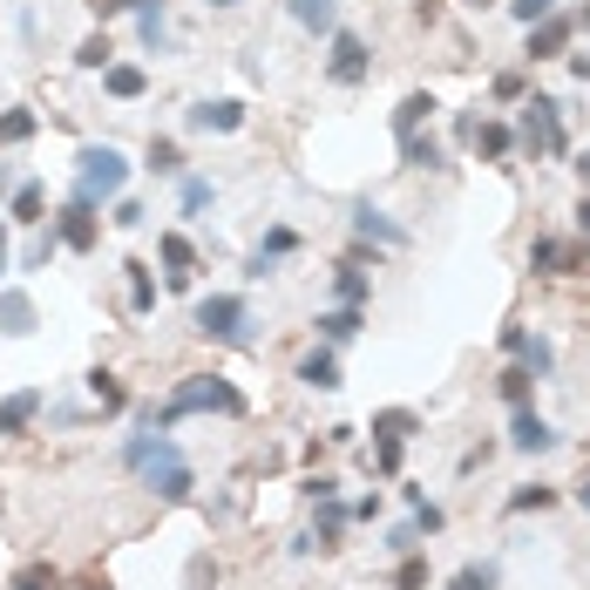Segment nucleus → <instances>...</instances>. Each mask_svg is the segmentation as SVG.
Returning <instances> with one entry per match:
<instances>
[{
	"label": "nucleus",
	"mask_w": 590,
	"mask_h": 590,
	"mask_svg": "<svg viewBox=\"0 0 590 590\" xmlns=\"http://www.w3.org/2000/svg\"><path fill=\"white\" fill-rule=\"evenodd\" d=\"M123 468H130V476H143V489H149L156 502H190V489H197L190 461L177 455V442L164 435V427L130 435V442H123Z\"/></svg>",
	"instance_id": "nucleus-1"
},
{
	"label": "nucleus",
	"mask_w": 590,
	"mask_h": 590,
	"mask_svg": "<svg viewBox=\"0 0 590 590\" xmlns=\"http://www.w3.org/2000/svg\"><path fill=\"white\" fill-rule=\"evenodd\" d=\"M123 183H130V156L115 143H82L75 149V197L109 204V197H123Z\"/></svg>",
	"instance_id": "nucleus-2"
},
{
	"label": "nucleus",
	"mask_w": 590,
	"mask_h": 590,
	"mask_svg": "<svg viewBox=\"0 0 590 590\" xmlns=\"http://www.w3.org/2000/svg\"><path fill=\"white\" fill-rule=\"evenodd\" d=\"M190 326L204 339H218V346H252V299L245 292H211V299H197Z\"/></svg>",
	"instance_id": "nucleus-3"
},
{
	"label": "nucleus",
	"mask_w": 590,
	"mask_h": 590,
	"mask_svg": "<svg viewBox=\"0 0 590 590\" xmlns=\"http://www.w3.org/2000/svg\"><path fill=\"white\" fill-rule=\"evenodd\" d=\"M530 156H564V102L557 96H523V136H516Z\"/></svg>",
	"instance_id": "nucleus-4"
},
{
	"label": "nucleus",
	"mask_w": 590,
	"mask_h": 590,
	"mask_svg": "<svg viewBox=\"0 0 590 590\" xmlns=\"http://www.w3.org/2000/svg\"><path fill=\"white\" fill-rule=\"evenodd\" d=\"M367 75H374L367 42H360L353 27H333V34H326V82H333V89H360Z\"/></svg>",
	"instance_id": "nucleus-5"
},
{
	"label": "nucleus",
	"mask_w": 590,
	"mask_h": 590,
	"mask_svg": "<svg viewBox=\"0 0 590 590\" xmlns=\"http://www.w3.org/2000/svg\"><path fill=\"white\" fill-rule=\"evenodd\" d=\"M55 238H62V252H96V238H102V218H96V204L89 197H68L62 204V218H55Z\"/></svg>",
	"instance_id": "nucleus-6"
},
{
	"label": "nucleus",
	"mask_w": 590,
	"mask_h": 590,
	"mask_svg": "<svg viewBox=\"0 0 590 590\" xmlns=\"http://www.w3.org/2000/svg\"><path fill=\"white\" fill-rule=\"evenodd\" d=\"M183 130H197V136H231V130H245V102L238 96H204V102H190V115H183Z\"/></svg>",
	"instance_id": "nucleus-7"
},
{
	"label": "nucleus",
	"mask_w": 590,
	"mask_h": 590,
	"mask_svg": "<svg viewBox=\"0 0 590 590\" xmlns=\"http://www.w3.org/2000/svg\"><path fill=\"white\" fill-rule=\"evenodd\" d=\"M557 442H564V435H557V427H549L536 408H516V421H509V448H523V455H549Z\"/></svg>",
	"instance_id": "nucleus-8"
},
{
	"label": "nucleus",
	"mask_w": 590,
	"mask_h": 590,
	"mask_svg": "<svg viewBox=\"0 0 590 590\" xmlns=\"http://www.w3.org/2000/svg\"><path fill=\"white\" fill-rule=\"evenodd\" d=\"M34 326H42V312H34V299L21 286H0V333L8 339H27Z\"/></svg>",
	"instance_id": "nucleus-9"
},
{
	"label": "nucleus",
	"mask_w": 590,
	"mask_h": 590,
	"mask_svg": "<svg viewBox=\"0 0 590 590\" xmlns=\"http://www.w3.org/2000/svg\"><path fill=\"white\" fill-rule=\"evenodd\" d=\"M34 414H42V387H21V393H8V401H0V442L27 435V427H34Z\"/></svg>",
	"instance_id": "nucleus-10"
},
{
	"label": "nucleus",
	"mask_w": 590,
	"mask_h": 590,
	"mask_svg": "<svg viewBox=\"0 0 590 590\" xmlns=\"http://www.w3.org/2000/svg\"><path fill=\"white\" fill-rule=\"evenodd\" d=\"M570 48V21L564 14H543L536 27H530V62H557Z\"/></svg>",
	"instance_id": "nucleus-11"
},
{
	"label": "nucleus",
	"mask_w": 590,
	"mask_h": 590,
	"mask_svg": "<svg viewBox=\"0 0 590 590\" xmlns=\"http://www.w3.org/2000/svg\"><path fill=\"white\" fill-rule=\"evenodd\" d=\"M299 380H305L312 393H333V387H346V380H339V360H333V346H312L305 360H299Z\"/></svg>",
	"instance_id": "nucleus-12"
},
{
	"label": "nucleus",
	"mask_w": 590,
	"mask_h": 590,
	"mask_svg": "<svg viewBox=\"0 0 590 590\" xmlns=\"http://www.w3.org/2000/svg\"><path fill=\"white\" fill-rule=\"evenodd\" d=\"M102 89H109L115 102H136V96H149V75H143L136 62H109V68H102Z\"/></svg>",
	"instance_id": "nucleus-13"
},
{
	"label": "nucleus",
	"mask_w": 590,
	"mask_h": 590,
	"mask_svg": "<svg viewBox=\"0 0 590 590\" xmlns=\"http://www.w3.org/2000/svg\"><path fill=\"white\" fill-rule=\"evenodd\" d=\"M286 252H299V231H292V224H271V231H265V245L252 252V279H265V271L279 265Z\"/></svg>",
	"instance_id": "nucleus-14"
},
{
	"label": "nucleus",
	"mask_w": 590,
	"mask_h": 590,
	"mask_svg": "<svg viewBox=\"0 0 590 590\" xmlns=\"http://www.w3.org/2000/svg\"><path fill=\"white\" fill-rule=\"evenodd\" d=\"M286 14H292L305 34H333V27H339V0H286Z\"/></svg>",
	"instance_id": "nucleus-15"
},
{
	"label": "nucleus",
	"mask_w": 590,
	"mask_h": 590,
	"mask_svg": "<svg viewBox=\"0 0 590 590\" xmlns=\"http://www.w3.org/2000/svg\"><path fill=\"white\" fill-rule=\"evenodd\" d=\"M312 326H320V339H326V346H346V339L360 333L367 320H360V305H326V312H320V320H312Z\"/></svg>",
	"instance_id": "nucleus-16"
},
{
	"label": "nucleus",
	"mask_w": 590,
	"mask_h": 590,
	"mask_svg": "<svg viewBox=\"0 0 590 590\" xmlns=\"http://www.w3.org/2000/svg\"><path fill=\"white\" fill-rule=\"evenodd\" d=\"M136 34H143V48H149V55H164V48H170V21H164V0H136Z\"/></svg>",
	"instance_id": "nucleus-17"
},
{
	"label": "nucleus",
	"mask_w": 590,
	"mask_h": 590,
	"mask_svg": "<svg viewBox=\"0 0 590 590\" xmlns=\"http://www.w3.org/2000/svg\"><path fill=\"white\" fill-rule=\"evenodd\" d=\"M34 130H42V115H34L27 102L0 109V149H14V143H34Z\"/></svg>",
	"instance_id": "nucleus-18"
},
{
	"label": "nucleus",
	"mask_w": 590,
	"mask_h": 590,
	"mask_svg": "<svg viewBox=\"0 0 590 590\" xmlns=\"http://www.w3.org/2000/svg\"><path fill=\"white\" fill-rule=\"evenodd\" d=\"M353 231H360V238H380V245H408V231L393 224L387 211H374V204H360V211H353Z\"/></svg>",
	"instance_id": "nucleus-19"
},
{
	"label": "nucleus",
	"mask_w": 590,
	"mask_h": 590,
	"mask_svg": "<svg viewBox=\"0 0 590 590\" xmlns=\"http://www.w3.org/2000/svg\"><path fill=\"white\" fill-rule=\"evenodd\" d=\"M468 143H476L482 164H502V156L516 149V130H509V123H476V136H468Z\"/></svg>",
	"instance_id": "nucleus-20"
},
{
	"label": "nucleus",
	"mask_w": 590,
	"mask_h": 590,
	"mask_svg": "<svg viewBox=\"0 0 590 590\" xmlns=\"http://www.w3.org/2000/svg\"><path fill=\"white\" fill-rule=\"evenodd\" d=\"M435 109H442L435 96H427V89H414V96H408L401 109H393V136H414V130H421V123H427V115H435Z\"/></svg>",
	"instance_id": "nucleus-21"
},
{
	"label": "nucleus",
	"mask_w": 590,
	"mask_h": 590,
	"mask_svg": "<svg viewBox=\"0 0 590 590\" xmlns=\"http://www.w3.org/2000/svg\"><path fill=\"white\" fill-rule=\"evenodd\" d=\"M143 170H149V177H183V149H177L170 136H149V149H143Z\"/></svg>",
	"instance_id": "nucleus-22"
},
{
	"label": "nucleus",
	"mask_w": 590,
	"mask_h": 590,
	"mask_svg": "<svg viewBox=\"0 0 590 590\" xmlns=\"http://www.w3.org/2000/svg\"><path fill=\"white\" fill-rule=\"evenodd\" d=\"M42 211H48V190L34 183V177H27V183H14V204H8V218H14V224H42Z\"/></svg>",
	"instance_id": "nucleus-23"
},
{
	"label": "nucleus",
	"mask_w": 590,
	"mask_h": 590,
	"mask_svg": "<svg viewBox=\"0 0 590 590\" xmlns=\"http://www.w3.org/2000/svg\"><path fill=\"white\" fill-rule=\"evenodd\" d=\"M333 299H339V305H367V299H374V279H367L360 265H339V271H333Z\"/></svg>",
	"instance_id": "nucleus-24"
},
{
	"label": "nucleus",
	"mask_w": 590,
	"mask_h": 590,
	"mask_svg": "<svg viewBox=\"0 0 590 590\" xmlns=\"http://www.w3.org/2000/svg\"><path fill=\"white\" fill-rule=\"evenodd\" d=\"M89 401H96L102 414H123V408H130V393H123V380H115L109 367H96V374H89Z\"/></svg>",
	"instance_id": "nucleus-25"
},
{
	"label": "nucleus",
	"mask_w": 590,
	"mask_h": 590,
	"mask_svg": "<svg viewBox=\"0 0 590 590\" xmlns=\"http://www.w3.org/2000/svg\"><path fill=\"white\" fill-rule=\"evenodd\" d=\"M374 435L408 442V435H421V414H414V408H380V414H374Z\"/></svg>",
	"instance_id": "nucleus-26"
},
{
	"label": "nucleus",
	"mask_w": 590,
	"mask_h": 590,
	"mask_svg": "<svg viewBox=\"0 0 590 590\" xmlns=\"http://www.w3.org/2000/svg\"><path fill=\"white\" fill-rule=\"evenodd\" d=\"M401 164H408V170H442V143H435V136H421V130L401 136Z\"/></svg>",
	"instance_id": "nucleus-27"
},
{
	"label": "nucleus",
	"mask_w": 590,
	"mask_h": 590,
	"mask_svg": "<svg viewBox=\"0 0 590 590\" xmlns=\"http://www.w3.org/2000/svg\"><path fill=\"white\" fill-rule=\"evenodd\" d=\"M211 197H218L211 177H177V211H183V218H204V211H211Z\"/></svg>",
	"instance_id": "nucleus-28"
},
{
	"label": "nucleus",
	"mask_w": 590,
	"mask_h": 590,
	"mask_svg": "<svg viewBox=\"0 0 590 590\" xmlns=\"http://www.w3.org/2000/svg\"><path fill=\"white\" fill-rule=\"evenodd\" d=\"M516 360H523V367H530V374L543 380V374H557V346H549L543 333H523V346H516Z\"/></svg>",
	"instance_id": "nucleus-29"
},
{
	"label": "nucleus",
	"mask_w": 590,
	"mask_h": 590,
	"mask_svg": "<svg viewBox=\"0 0 590 590\" xmlns=\"http://www.w3.org/2000/svg\"><path fill=\"white\" fill-rule=\"evenodd\" d=\"M496 387H502V401H509V408H530V393H536V374L516 360V367H502V374H496Z\"/></svg>",
	"instance_id": "nucleus-30"
},
{
	"label": "nucleus",
	"mask_w": 590,
	"mask_h": 590,
	"mask_svg": "<svg viewBox=\"0 0 590 590\" xmlns=\"http://www.w3.org/2000/svg\"><path fill=\"white\" fill-rule=\"evenodd\" d=\"M312 509H320V530H312V536H320V549H339V530H346V516H353V509H339V496L312 502Z\"/></svg>",
	"instance_id": "nucleus-31"
},
{
	"label": "nucleus",
	"mask_w": 590,
	"mask_h": 590,
	"mask_svg": "<svg viewBox=\"0 0 590 590\" xmlns=\"http://www.w3.org/2000/svg\"><path fill=\"white\" fill-rule=\"evenodd\" d=\"M130 271V312H136V320H149V312H156V279H149V265H123Z\"/></svg>",
	"instance_id": "nucleus-32"
},
{
	"label": "nucleus",
	"mask_w": 590,
	"mask_h": 590,
	"mask_svg": "<svg viewBox=\"0 0 590 590\" xmlns=\"http://www.w3.org/2000/svg\"><path fill=\"white\" fill-rule=\"evenodd\" d=\"M564 252H570L564 238H536V245H530V271H543V279H564Z\"/></svg>",
	"instance_id": "nucleus-33"
},
{
	"label": "nucleus",
	"mask_w": 590,
	"mask_h": 590,
	"mask_svg": "<svg viewBox=\"0 0 590 590\" xmlns=\"http://www.w3.org/2000/svg\"><path fill=\"white\" fill-rule=\"evenodd\" d=\"M496 583H502L496 564H461V570L448 577V590H496Z\"/></svg>",
	"instance_id": "nucleus-34"
},
{
	"label": "nucleus",
	"mask_w": 590,
	"mask_h": 590,
	"mask_svg": "<svg viewBox=\"0 0 590 590\" xmlns=\"http://www.w3.org/2000/svg\"><path fill=\"white\" fill-rule=\"evenodd\" d=\"M109 62H115V48H109V34H89V42L75 48V68H89V75H102Z\"/></svg>",
	"instance_id": "nucleus-35"
},
{
	"label": "nucleus",
	"mask_w": 590,
	"mask_h": 590,
	"mask_svg": "<svg viewBox=\"0 0 590 590\" xmlns=\"http://www.w3.org/2000/svg\"><path fill=\"white\" fill-rule=\"evenodd\" d=\"M156 252H164V265H170V271H190V258H197L183 231H164V238H156Z\"/></svg>",
	"instance_id": "nucleus-36"
},
{
	"label": "nucleus",
	"mask_w": 590,
	"mask_h": 590,
	"mask_svg": "<svg viewBox=\"0 0 590 590\" xmlns=\"http://www.w3.org/2000/svg\"><path fill=\"white\" fill-rule=\"evenodd\" d=\"M549 502H557V489L530 482V489H516V496H509V516H530V509H549Z\"/></svg>",
	"instance_id": "nucleus-37"
},
{
	"label": "nucleus",
	"mask_w": 590,
	"mask_h": 590,
	"mask_svg": "<svg viewBox=\"0 0 590 590\" xmlns=\"http://www.w3.org/2000/svg\"><path fill=\"white\" fill-rule=\"evenodd\" d=\"M62 252V238H55V231H42V238H34L27 252H21V271H48V258Z\"/></svg>",
	"instance_id": "nucleus-38"
},
{
	"label": "nucleus",
	"mask_w": 590,
	"mask_h": 590,
	"mask_svg": "<svg viewBox=\"0 0 590 590\" xmlns=\"http://www.w3.org/2000/svg\"><path fill=\"white\" fill-rule=\"evenodd\" d=\"M393 590H427V564L414 557V549L401 557V570H393Z\"/></svg>",
	"instance_id": "nucleus-39"
},
{
	"label": "nucleus",
	"mask_w": 590,
	"mask_h": 590,
	"mask_svg": "<svg viewBox=\"0 0 590 590\" xmlns=\"http://www.w3.org/2000/svg\"><path fill=\"white\" fill-rule=\"evenodd\" d=\"M509 14H516L523 27H536L543 14H557V0H509Z\"/></svg>",
	"instance_id": "nucleus-40"
},
{
	"label": "nucleus",
	"mask_w": 590,
	"mask_h": 590,
	"mask_svg": "<svg viewBox=\"0 0 590 590\" xmlns=\"http://www.w3.org/2000/svg\"><path fill=\"white\" fill-rule=\"evenodd\" d=\"M8 590H55V570H48V564H27Z\"/></svg>",
	"instance_id": "nucleus-41"
},
{
	"label": "nucleus",
	"mask_w": 590,
	"mask_h": 590,
	"mask_svg": "<svg viewBox=\"0 0 590 590\" xmlns=\"http://www.w3.org/2000/svg\"><path fill=\"white\" fill-rule=\"evenodd\" d=\"M387 549H393V557H408V549H421V523H401V530H387Z\"/></svg>",
	"instance_id": "nucleus-42"
},
{
	"label": "nucleus",
	"mask_w": 590,
	"mask_h": 590,
	"mask_svg": "<svg viewBox=\"0 0 590 590\" xmlns=\"http://www.w3.org/2000/svg\"><path fill=\"white\" fill-rule=\"evenodd\" d=\"M401 448H408V442H387V435L374 442V468H380V476H393V468H401Z\"/></svg>",
	"instance_id": "nucleus-43"
},
{
	"label": "nucleus",
	"mask_w": 590,
	"mask_h": 590,
	"mask_svg": "<svg viewBox=\"0 0 590 590\" xmlns=\"http://www.w3.org/2000/svg\"><path fill=\"white\" fill-rule=\"evenodd\" d=\"M115 231H136L143 224V204H136V197H115V218H109Z\"/></svg>",
	"instance_id": "nucleus-44"
},
{
	"label": "nucleus",
	"mask_w": 590,
	"mask_h": 590,
	"mask_svg": "<svg viewBox=\"0 0 590 590\" xmlns=\"http://www.w3.org/2000/svg\"><path fill=\"white\" fill-rule=\"evenodd\" d=\"M190 590H218V564H211V557L190 564Z\"/></svg>",
	"instance_id": "nucleus-45"
},
{
	"label": "nucleus",
	"mask_w": 590,
	"mask_h": 590,
	"mask_svg": "<svg viewBox=\"0 0 590 590\" xmlns=\"http://www.w3.org/2000/svg\"><path fill=\"white\" fill-rule=\"evenodd\" d=\"M414 523H421V536H442V523H448V516H442L435 502H421V509H414Z\"/></svg>",
	"instance_id": "nucleus-46"
},
{
	"label": "nucleus",
	"mask_w": 590,
	"mask_h": 590,
	"mask_svg": "<svg viewBox=\"0 0 590 590\" xmlns=\"http://www.w3.org/2000/svg\"><path fill=\"white\" fill-rule=\"evenodd\" d=\"M496 102H523V75H496Z\"/></svg>",
	"instance_id": "nucleus-47"
},
{
	"label": "nucleus",
	"mask_w": 590,
	"mask_h": 590,
	"mask_svg": "<svg viewBox=\"0 0 590 590\" xmlns=\"http://www.w3.org/2000/svg\"><path fill=\"white\" fill-rule=\"evenodd\" d=\"M305 496H312V502H326V496H339V482H333V476H312V482H305Z\"/></svg>",
	"instance_id": "nucleus-48"
},
{
	"label": "nucleus",
	"mask_w": 590,
	"mask_h": 590,
	"mask_svg": "<svg viewBox=\"0 0 590 590\" xmlns=\"http://www.w3.org/2000/svg\"><path fill=\"white\" fill-rule=\"evenodd\" d=\"M82 8H89V14H102V21H109V14H123V8H130V0H82Z\"/></svg>",
	"instance_id": "nucleus-49"
},
{
	"label": "nucleus",
	"mask_w": 590,
	"mask_h": 590,
	"mask_svg": "<svg viewBox=\"0 0 590 590\" xmlns=\"http://www.w3.org/2000/svg\"><path fill=\"white\" fill-rule=\"evenodd\" d=\"M570 75H577V82H590V55H570Z\"/></svg>",
	"instance_id": "nucleus-50"
},
{
	"label": "nucleus",
	"mask_w": 590,
	"mask_h": 590,
	"mask_svg": "<svg viewBox=\"0 0 590 590\" xmlns=\"http://www.w3.org/2000/svg\"><path fill=\"white\" fill-rule=\"evenodd\" d=\"M577 231L590 238V190H583V204H577Z\"/></svg>",
	"instance_id": "nucleus-51"
},
{
	"label": "nucleus",
	"mask_w": 590,
	"mask_h": 590,
	"mask_svg": "<svg viewBox=\"0 0 590 590\" xmlns=\"http://www.w3.org/2000/svg\"><path fill=\"white\" fill-rule=\"evenodd\" d=\"M14 265V252H8V231H0V271H8Z\"/></svg>",
	"instance_id": "nucleus-52"
},
{
	"label": "nucleus",
	"mask_w": 590,
	"mask_h": 590,
	"mask_svg": "<svg viewBox=\"0 0 590 590\" xmlns=\"http://www.w3.org/2000/svg\"><path fill=\"white\" fill-rule=\"evenodd\" d=\"M577 502H583V509H590V468H583V482H577Z\"/></svg>",
	"instance_id": "nucleus-53"
},
{
	"label": "nucleus",
	"mask_w": 590,
	"mask_h": 590,
	"mask_svg": "<svg viewBox=\"0 0 590 590\" xmlns=\"http://www.w3.org/2000/svg\"><path fill=\"white\" fill-rule=\"evenodd\" d=\"M577 177H583V183H590V149H583V156H577Z\"/></svg>",
	"instance_id": "nucleus-54"
},
{
	"label": "nucleus",
	"mask_w": 590,
	"mask_h": 590,
	"mask_svg": "<svg viewBox=\"0 0 590 590\" xmlns=\"http://www.w3.org/2000/svg\"><path fill=\"white\" fill-rule=\"evenodd\" d=\"M204 8H238V0H204Z\"/></svg>",
	"instance_id": "nucleus-55"
},
{
	"label": "nucleus",
	"mask_w": 590,
	"mask_h": 590,
	"mask_svg": "<svg viewBox=\"0 0 590 590\" xmlns=\"http://www.w3.org/2000/svg\"><path fill=\"white\" fill-rule=\"evenodd\" d=\"M577 27H590V8H583V14H577Z\"/></svg>",
	"instance_id": "nucleus-56"
}]
</instances>
